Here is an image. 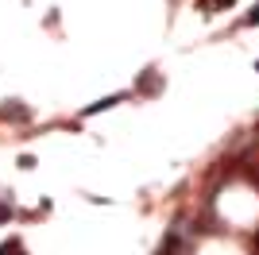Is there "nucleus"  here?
I'll use <instances>...</instances> for the list:
<instances>
[{"label":"nucleus","mask_w":259,"mask_h":255,"mask_svg":"<svg viewBox=\"0 0 259 255\" xmlns=\"http://www.w3.org/2000/svg\"><path fill=\"white\" fill-rule=\"evenodd\" d=\"M0 116L4 120H27V108H20L16 101H8V108H0Z\"/></svg>","instance_id":"obj_1"},{"label":"nucleus","mask_w":259,"mask_h":255,"mask_svg":"<svg viewBox=\"0 0 259 255\" xmlns=\"http://www.w3.org/2000/svg\"><path fill=\"white\" fill-rule=\"evenodd\" d=\"M124 97H105V101H97V105H89L85 108V116H93V112H105V108H112V105H120Z\"/></svg>","instance_id":"obj_2"},{"label":"nucleus","mask_w":259,"mask_h":255,"mask_svg":"<svg viewBox=\"0 0 259 255\" xmlns=\"http://www.w3.org/2000/svg\"><path fill=\"white\" fill-rule=\"evenodd\" d=\"M0 255H27V251H23V244L12 236V240H4V244H0Z\"/></svg>","instance_id":"obj_3"},{"label":"nucleus","mask_w":259,"mask_h":255,"mask_svg":"<svg viewBox=\"0 0 259 255\" xmlns=\"http://www.w3.org/2000/svg\"><path fill=\"white\" fill-rule=\"evenodd\" d=\"M8 217H12V205H0V224L8 221Z\"/></svg>","instance_id":"obj_4"},{"label":"nucleus","mask_w":259,"mask_h":255,"mask_svg":"<svg viewBox=\"0 0 259 255\" xmlns=\"http://www.w3.org/2000/svg\"><path fill=\"white\" fill-rule=\"evenodd\" d=\"M248 23H259V4H255L251 12H248Z\"/></svg>","instance_id":"obj_5"}]
</instances>
